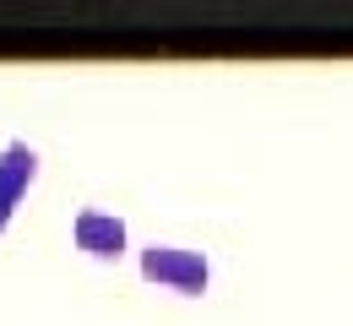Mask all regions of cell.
Segmentation results:
<instances>
[{
	"mask_svg": "<svg viewBox=\"0 0 353 326\" xmlns=\"http://www.w3.org/2000/svg\"><path fill=\"white\" fill-rule=\"evenodd\" d=\"M71 239H77V250H88L92 261H114V256H125V218L103 212V207H82L71 218Z\"/></svg>",
	"mask_w": 353,
	"mask_h": 326,
	"instance_id": "cell-2",
	"label": "cell"
},
{
	"mask_svg": "<svg viewBox=\"0 0 353 326\" xmlns=\"http://www.w3.org/2000/svg\"><path fill=\"white\" fill-rule=\"evenodd\" d=\"M141 278L158 283V288H174V294H207L212 283V261L201 250H185V245H147L141 250Z\"/></svg>",
	"mask_w": 353,
	"mask_h": 326,
	"instance_id": "cell-1",
	"label": "cell"
},
{
	"mask_svg": "<svg viewBox=\"0 0 353 326\" xmlns=\"http://www.w3.org/2000/svg\"><path fill=\"white\" fill-rule=\"evenodd\" d=\"M33 180H39V147L33 141H6L0 147V234H6L17 201L28 196Z\"/></svg>",
	"mask_w": 353,
	"mask_h": 326,
	"instance_id": "cell-3",
	"label": "cell"
}]
</instances>
